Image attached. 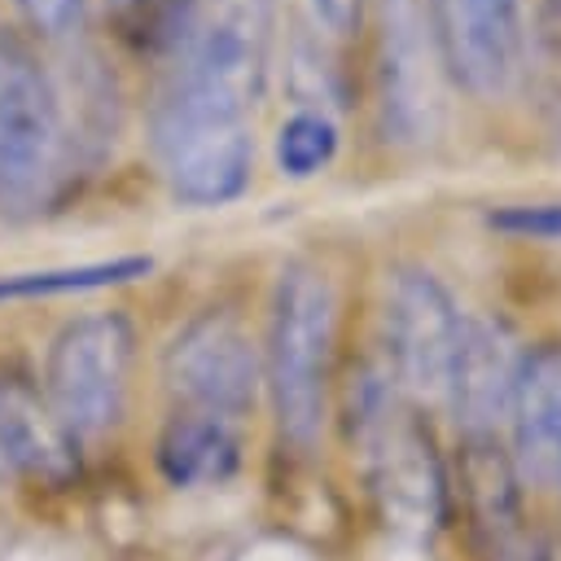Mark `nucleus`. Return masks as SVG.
I'll use <instances>...</instances> for the list:
<instances>
[{"label": "nucleus", "instance_id": "aec40b11", "mask_svg": "<svg viewBox=\"0 0 561 561\" xmlns=\"http://www.w3.org/2000/svg\"><path fill=\"white\" fill-rule=\"evenodd\" d=\"M311 18L329 31V35H351L359 26V9L364 0H307Z\"/></svg>", "mask_w": 561, "mask_h": 561}, {"label": "nucleus", "instance_id": "f257e3e1", "mask_svg": "<svg viewBox=\"0 0 561 561\" xmlns=\"http://www.w3.org/2000/svg\"><path fill=\"white\" fill-rule=\"evenodd\" d=\"M263 44L250 18L197 31L149 110V145L184 206H228L250 188Z\"/></svg>", "mask_w": 561, "mask_h": 561}, {"label": "nucleus", "instance_id": "6ab92c4d", "mask_svg": "<svg viewBox=\"0 0 561 561\" xmlns=\"http://www.w3.org/2000/svg\"><path fill=\"white\" fill-rule=\"evenodd\" d=\"M13 4L35 35H66L83 13V0H13Z\"/></svg>", "mask_w": 561, "mask_h": 561}, {"label": "nucleus", "instance_id": "f8f14e48", "mask_svg": "<svg viewBox=\"0 0 561 561\" xmlns=\"http://www.w3.org/2000/svg\"><path fill=\"white\" fill-rule=\"evenodd\" d=\"M425 18L412 0L381 4V118L399 140L430 131L434 110V70L425 61Z\"/></svg>", "mask_w": 561, "mask_h": 561}, {"label": "nucleus", "instance_id": "412c9836", "mask_svg": "<svg viewBox=\"0 0 561 561\" xmlns=\"http://www.w3.org/2000/svg\"><path fill=\"white\" fill-rule=\"evenodd\" d=\"M543 18H548V35L561 48V0H543Z\"/></svg>", "mask_w": 561, "mask_h": 561}, {"label": "nucleus", "instance_id": "dca6fc26", "mask_svg": "<svg viewBox=\"0 0 561 561\" xmlns=\"http://www.w3.org/2000/svg\"><path fill=\"white\" fill-rule=\"evenodd\" d=\"M337 158V123L324 110H298L276 131V167L289 180H311Z\"/></svg>", "mask_w": 561, "mask_h": 561}, {"label": "nucleus", "instance_id": "423d86ee", "mask_svg": "<svg viewBox=\"0 0 561 561\" xmlns=\"http://www.w3.org/2000/svg\"><path fill=\"white\" fill-rule=\"evenodd\" d=\"M162 381L175 408L241 421L263 394V355L254 333L232 311L206 307L162 346Z\"/></svg>", "mask_w": 561, "mask_h": 561}, {"label": "nucleus", "instance_id": "2eb2a0df", "mask_svg": "<svg viewBox=\"0 0 561 561\" xmlns=\"http://www.w3.org/2000/svg\"><path fill=\"white\" fill-rule=\"evenodd\" d=\"M105 13L123 44L140 53H162L184 39L193 0H105Z\"/></svg>", "mask_w": 561, "mask_h": 561}, {"label": "nucleus", "instance_id": "1a4fd4ad", "mask_svg": "<svg viewBox=\"0 0 561 561\" xmlns=\"http://www.w3.org/2000/svg\"><path fill=\"white\" fill-rule=\"evenodd\" d=\"M83 473V447L53 416L39 381L0 364V491L53 495Z\"/></svg>", "mask_w": 561, "mask_h": 561}, {"label": "nucleus", "instance_id": "7ed1b4c3", "mask_svg": "<svg viewBox=\"0 0 561 561\" xmlns=\"http://www.w3.org/2000/svg\"><path fill=\"white\" fill-rule=\"evenodd\" d=\"M136 373V329L118 307L70 316L44 346L39 390L66 434L88 451L127 421Z\"/></svg>", "mask_w": 561, "mask_h": 561}, {"label": "nucleus", "instance_id": "20e7f679", "mask_svg": "<svg viewBox=\"0 0 561 561\" xmlns=\"http://www.w3.org/2000/svg\"><path fill=\"white\" fill-rule=\"evenodd\" d=\"M66 105L35 48L0 39V215H39L66 180Z\"/></svg>", "mask_w": 561, "mask_h": 561}, {"label": "nucleus", "instance_id": "ddd939ff", "mask_svg": "<svg viewBox=\"0 0 561 561\" xmlns=\"http://www.w3.org/2000/svg\"><path fill=\"white\" fill-rule=\"evenodd\" d=\"M241 460H245L241 421L210 416L197 408H175L153 438V469L175 491L224 486L228 478H237Z\"/></svg>", "mask_w": 561, "mask_h": 561}, {"label": "nucleus", "instance_id": "f3484780", "mask_svg": "<svg viewBox=\"0 0 561 561\" xmlns=\"http://www.w3.org/2000/svg\"><path fill=\"white\" fill-rule=\"evenodd\" d=\"M495 232L526 237V241H561V202H517L486 215Z\"/></svg>", "mask_w": 561, "mask_h": 561}, {"label": "nucleus", "instance_id": "6e6552de", "mask_svg": "<svg viewBox=\"0 0 561 561\" xmlns=\"http://www.w3.org/2000/svg\"><path fill=\"white\" fill-rule=\"evenodd\" d=\"M438 66L469 96H504L522 70V0H425Z\"/></svg>", "mask_w": 561, "mask_h": 561}, {"label": "nucleus", "instance_id": "9b49d317", "mask_svg": "<svg viewBox=\"0 0 561 561\" xmlns=\"http://www.w3.org/2000/svg\"><path fill=\"white\" fill-rule=\"evenodd\" d=\"M517 364H522V351L504 320H491V316L465 320L447 399H443L456 416L460 438H495L500 421H508Z\"/></svg>", "mask_w": 561, "mask_h": 561}, {"label": "nucleus", "instance_id": "9d476101", "mask_svg": "<svg viewBox=\"0 0 561 561\" xmlns=\"http://www.w3.org/2000/svg\"><path fill=\"white\" fill-rule=\"evenodd\" d=\"M508 460L522 486H561V342L522 351L508 399Z\"/></svg>", "mask_w": 561, "mask_h": 561}, {"label": "nucleus", "instance_id": "39448f33", "mask_svg": "<svg viewBox=\"0 0 561 561\" xmlns=\"http://www.w3.org/2000/svg\"><path fill=\"white\" fill-rule=\"evenodd\" d=\"M465 316L447 285L416 263H399L381 280V368L399 394L443 403L460 351Z\"/></svg>", "mask_w": 561, "mask_h": 561}, {"label": "nucleus", "instance_id": "f03ea898", "mask_svg": "<svg viewBox=\"0 0 561 561\" xmlns=\"http://www.w3.org/2000/svg\"><path fill=\"white\" fill-rule=\"evenodd\" d=\"M337 346V289L311 259H289L267 298L263 329V394L280 443L311 451L329 416V377Z\"/></svg>", "mask_w": 561, "mask_h": 561}, {"label": "nucleus", "instance_id": "0eeeda50", "mask_svg": "<svg viewBox=\"0 0 561 561\" xmlns=\"http://www.w3.org/2000/svg\"><path fill=\"white\" fill-rule=\"evenodd\" d=\"M355 451L364 456L368 486L386 526L403 535H434L443 526L447 473L434 451L430 425H421V416L394 403L364 438H355Z\"/></svg>", "mask_w": 561, "mask_h": 561}, {"label": "nucleus", "instance_id": "a211bd4d", "mask_svg": "<svg viewBox=\"0 0 561 561\" xmlns=\"http://www.w3.org/2000/svg\"><path fill=\"white\" fill-rule=\"evenodd\" d=\"M482 552H486V561H552L548 539L535 526H526V522L482 539Z\"/></svg>", "mask_w": 561, "mask_h": 561}, {"label": "nucleus", "instance_id": "4be33fe9", "mask_svg": "<svg viewBox=\"0 0 561 561\" xmlns=\"http://www.w3.org/2000/svg\"><path fill=\"white\" fill-rule=\"evenodd\" d=\"M0 39H4V26H0Z\"/></svg>", "mask_w": 561, "mask_h": 561}, {"label": "nucleus", "instance_id": "4468645a", "mask_svg": "<svg viewBox=\"0 0 561 561\" xmlns=\"http://www.w3.org/2000/svg\"><path fill=\"white\" fill-rule=\"evenodd\" d=\"M153 272L149 254H118L96 263H61V267H31V272H0V307L35 302V298H66V294H96L114 285H131Z\"/></svg>", "mask_w": 561, "mask_h": 561}]
</instances>
